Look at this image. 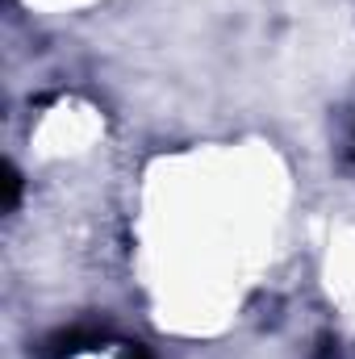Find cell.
Returning a JSON list of instances; mask_svg holds the SVG:
<instances>
[{"label":"cell","instance_id":"cell-2","mask_svg":"<svg viewBox=\"0 0 355 359\" xmlns=\"http://www.w3.org/2000/svg\"><path fill=\"white\" fill-rule=\"evenodd\" d=\"M29 4H34V0H29ZM46 4H67V0H46Z\"/></svg>","mask_w":355,"mask_h":359},{"label":"cell","instance_id":"cell-1","mask_svg":"<svg viewBox=\"0 0 355 359\" xmlns=\"http://www.w3.org/2000/svg\"><path fill=\"white\" fill-rule=\"evenodd\" d=\"M276 176H180L163 180L147 209V255L155 284L176 280L172 297L196 326L217 305H239L264 268L276 226Z\"/></svg>","mask_w":355,"mask_h":359}]
</instances>
